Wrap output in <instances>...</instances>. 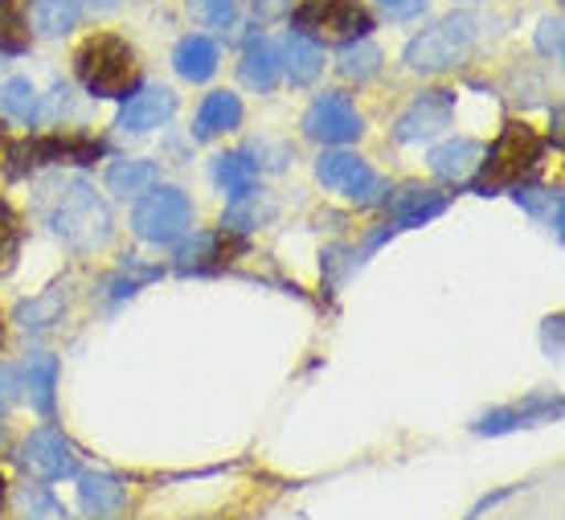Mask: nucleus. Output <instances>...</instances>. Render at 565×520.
<instances>
[{
  "instance_id": "obj_1",
  "label": "nucleus",
  "mask_w": 565,
  "mask_h": 520,
  "mask_svg": "<svg viewBox=\"0 0 565 520\" xmlns=\"http://www.w3.org/2000/svg\"><path fill=\"white\" fill-rule=\"evenodd\" d=\"M54 210H50V225L54 234L71 251H99L111 238V213L103 205V198L86 181H62L54 189Z\"/></svg>"
},
{
  "instance_id": "obj_2",
  "label": "nucleus",
  "mask_w": 565,
  "mask_h": 520,
  "mask_svg": "<svg viewBox=\"0 0 565 520\" xmlns=\"http://www.w3.org/2000/svg\"><path fill=\"white\" fill-rule=\"evenodd\" d=\"M74 71H78V83L99 99H128L136 91V78H140L131 45L111 38V33L86 38L74 54Z\"/></svg>"
},
{
  "instance_id": "obj_3",
  "label": "nucleus",
  "mask_w": 565,
  "mask_h": 520,
  "mask_svg": "<svg viewBox=\"0 0 565 520\" xmlns=\"http://www.w3.org/2000/svg\"><path fill=\"white\" fill-rule=\"evenodd\" d=\"M476 17H447V21H438L435 29H426L423 38H414L406 45V66L411 71H423V74H435V71H451L459 66L467 54H471V45H476Z\"/></svg>"
},
{
  "instance_id": "obj_4",
  "label": "nucleus",
  "mask_w": 565,
  "mask_h": 520,
  "mask_svg": "<svg viewBox=\"0 0 565 520\" xmlns=\"http://www.w3.org/2000/svg\"><path fill=\"white\" fill-rule=\"evenodd\" d=\"M541 156H545V144L541 136L533 131L529 124H504V131L495 136V144L488 148V160L483 165V181L480 189H500V184H516L521 177L541 165Z\"/></svg>"
},
{
  "instance_id": "obj_5",
  "label": "nucleus",
  "mask_w": 565,
  "mask_h": 520,
  "mask_svg": "<svg viewBox=\"0 0 565 520\" xmlns=\"http://www.w3.org/2000/svg\"><path fill=\"white\" fill-rule=\"evenodd\" d=\"M296 29L303 38L320 33L324 42H361L373 29V17L361 0H303L296 9Z\"/></svg>"
},
{
  "instance_id": "obj_6",
  "label": "nucleus",
  "mask_w": 565,
  "mask_h": 520,
  "mask_svg": "<svg viewBox=\"0 0 565 520\" xmlns=\"http://www.w3.org/2000/svg\"><path fill=\"white\" fill-rule=\"evenodd\" d=\"M193 225V201L184 198L181 189H156L136 205L131 213V230L143 242H177Z\"/></svg>"
},
{
  "instance_id": "obj_7",
  "label": "nucleus",
  "mask_w": 565,
  "mask_h": 520,
  "mask_svg": "<svg viewBox=\"0 0 565 520\" xmlns=\"http://www.w3.org/2000/svg\"><path fill=\"white\" fill-rule=\"evenodd\" d=\"M21 467L33 471L38 479H66L74 476V447L71 438L62 435L57 426H42L21 443Z\"/></svg>"
},
{
  "instance_id": "obj_8",
  "label": "nucleus",
  "mask_w": 565,
  "mask_h": 520,
  "mask_svg": "<svg viewBox=\"0 0 565 520\" xmlns=\"http://www.w3.org/2000/svg\"><path fill=\"white\" fill-rule=\"evenodd\" d=\"M303 131L320 144H353L365 127H361V115L344 95H324V99H316L308 107Z\"/></svg>"
},
{
  "instance_id": "obj_9",
  "label": "nucleus",
  "mask_w": 565,
  "mask_h": 520,
  "mask_svg": "<svg viewBox=\"0 0 565 520\" xmlns=\"http://www.w3.org/2000/svg\"><path fill=\"white\" fill-rule=\"evenodd\" d=\"M455 115V91H423L418 99L411 103V112L397 119V140L402 144H418L438 136L443 127L451 124Z\"/></svg>"
},
{
  "instance_id": "obj_10",
  "label": "nucleus",
  "mask_w": 565,
  "mask_h": 520,
  "mask_svg": "<svg viewBox=\"0 0 565 520\" xmlns=\"http://www.w3.org/2000/svg\"><path fill=\"white\" fill-rule=\"evenodd\" d=\"M177 112V95H172L169 86H140V91H131L128 103H124V112H119V127L131 131V136H143V131H152V127H164Z\"/></svg>"
},
{
  "instance_id": "obj_11",
  "label": "nucleus",
  "mask_w": 565,
  "mask_h": 520,
  "mask_svg": "<svg viewBox=\"0 0 565 520\" xmlns=\"http://www.w3.org/2000/svg\"><path fill=\"white\" fill-rule=\"evenodd\" d=\"M316 177H320L324 189L344 193V198H365L373 189V169L353 152H324L320 165H316Z\"/></svg>"
},
{
  "instance_id": "obj_12",
  "label": "nucleus",
  "mask_w": 565,
  "mask_h": 520,
  "mask_svg": "<svg viewBox=\"0 0 565 520\" xmlns=\"http://www.w3.org/2000/svg\"><path fill=\"white\" fill-rule=\"evenodd\" d=\"M480 160L483 148L476 140H447L430 152V172L443 177V181H467L471 172L480 169Z\"/></svg>"
},
{
  "instance_id": "obj_13",
  "label": "nucleus",
  "mask_w": 565,
  "mask_h": 520,
  "mask_svg": "<svg viewBox=\"0 0 565 520\" xmlns=\"http://www.w3.org/2000/svg\"><path fill=\"white\" fill-rule=\"evenodd\" d=\"M238 124H242V99L238 95H230V91H213L210 99L201 103L193 136H198V140H213V136H222V131H234Z\"/></svg>"
},
{
  "instance_id": "obj_14",
  "label": "nucleus",
  "mask_w": 565,
  "mask_h": 520,
  "mask_svg": "<svg viewBox=\"0 0 565 520\" xmlns=\"http://www.w3.org/2000/svg\"><path fill=\"white\" fill-rule=\"evenodd\" d=\"M172 62H177V74H181V78L205 83V78H213V71H217V45H213L210 38H201V33H189V38L177 45Z\"/></svg>"
},
{
  "instance_id": "obj_15",
  "label": "nucleus",
  "mask_w": 565,
  "mask_h": 520,
  "mask_svg": "<svg viewBox=\"0 0 565 520\" xmlns=\"http://www.w3.org/2000/svg\"><path fill=\"white\" fill-rule=\"evenodd\" d=\"M160 184V169L152 160H119L107 172V189L119 193V198H140V193H152Z\"/></svg>"
},
{
  "instance_id": "obj_16",
  "label": "nucleus",
  "mask_w": 565,
  "mask_h": 520,
  "mask_svg": "<svg viewBox=\"0 0 565 520\" xmlns=\"http://www.w3.org/2000/svg\"><path fill=\"white\" fill-rule=\"evenodd\" d=\"M242 83L255 86V91H270V86L279 83V54H275V45L263 42V38L246 45V54H242Z\"/></svg>"
},
{
  "instance_id": "obj_17",
  "label": "nucleus",
  "mask_w": 565,
  "mask_h": 520,
  "mask_svg": "<svg viewBox=\"0 0 565 520\" xmlns=\"http://www.w3.org/2000/svg\"><path fill=\"white\" fill-rule=\"evenodd\" d=\"M124 496H128L124 484L111 476H83V484H78V500H83V508L90 517H111V512H119Z\"/></svg>"
},
{
  "instance_id": "obj_18",
  "label": "nucleus",
  "mask_w": 565,
  "mask_h": 520,
  "mask_svg": "<svg viewBox=\"0 0 565 520\" xmlns=\"http://www.w3.org/2000/svg\"><path fill=\"white\" fill-rule=\"evenodd\" d=\"M213 177H217V184L226 189L230 198H246L258 184V165L246 152H226V156H217Z\"/></svg>"
},
{
  "instance_id": "obj_19",
  "label": "nucleus",
  "mask_w": 565,
  "mask_h": 520,
  "mask_svg": "<svg viewBox=\"0 0 565 520\" xmlns=\"http://www.w3.org/2000/svg\"><path fill=\"white\" fill-rule=\"evenodd\" d=\"M320 71H324V45L303 38V33H291L287 38V74H291V83L308 86Z\"/></svg>"
},
{
  "instance_id": "obj_20",
  "label": "nucleus",
  "mask_w": 565,
  "mask_h": 520,
  "mask_svg": "<svg viewBox=\"0 0 565 520\" xmlns=\"http://www.w3.org/2000/svg\"><path fill=\"white\" fill-rule=\"evenodd\" d=\"M447 210V198L443 193H430V189H402L394 198V217L397 225H423L430 217Z\"/></svg>"
},
{
  "instance_id": "obj_21",
  "label": "nucleus",
  "mask_w": 565,
  "mask_h": 520,
  "mask_svg": "<svg viewBox=\"0 0 565 520\" xmlns=\"http://www.w3.org/2000/svg\"><path fill=\"white\" fill-rule=\"evenodd\" d=\"M29 402L38 406V414H54V385H57V361L54 357H33L25 369Z\"/></svg>"
},
{
  "instance_id": "obj_22",
  "label": "nucleus",
  "mask_w": 565,
  "mask_h": 520,
  "mask_svg": "<svg viewBox=\"0 0 565 520\" xmlns=\"http://www.w3.org/2000/svg\"><path fill=\"white\" fill-rule=\"evenodd\" d=\"M0 115H9L13 124H33L38 119V91L29 78H9L0 86Z\"/></svg>"
},
{
  "instance_id": "obj_23",
  "label": "nucleus",
  "mask_w": 565,
  "mask_h": 520,
  "mask_svg": "<svg viewBox=\"0 0 565 520\" xmlns=\"http://www.w3.org/2000/svg\"><path fill=\"white\" fill-rule=\"evenodd\" d=\"M377 71H382V50L369 42V38L349 42L344 50H340V74H344V78L365 83V78H373Z\"/></svg>"
},
{
  "instance_id": "obj_24",
  "label": "nucleus",
  "mask_w": 565,
  "mask_h": 520,
  "mask_svg": "<svg viewBox=\"0 0 565 520\" xmlns=\"http://www.w3.org/2000/svg\"><path fill=\"white\" fill-rule=\"evenodd\" d=\"M33 25L42 29L45 38H66L78 25V4L74 0H38Z\"/></svg>"
},
{
  "instance_id": "obj_25",
  "label": "nucleus",
  "mask_w": 565,
  "mask_h": 520,
  "mask_svg": "<svg viewBox=\"0 0 565 520\" xmlns=\"http://www.w3.org/2000/svg\"><path fill=\"white\" fill-rule=\"evenodd\" d=\"M29 29L17 0H0V54H25Z\"/></svg>"
},
{
  "instance_id": "obj_26",
  "label": "nucleus",
  "mask_w": 565,
  "mask_h": 520,
  "mask_svg": "<svg viewBox=\"0 0 565 520\" xmlns=\"http://www.w3.org/2000/svg\"><path fill=\"white\" fill-rule=\"evenodd\" d=\"M516 201H521L529 213H537V217L553 222V230L562 234V193H557V189H521Z\"/></svg>"
},
{
  "instance_id": "obj_27",
  "label": "nucleus",
  "mask_w": 565,
  "mask_h": 520,
  "mask_svg": "<svg viewBox=\"0 0 565 520\" xmlns=\"http://www.w3.org/2000/svg\"><path fill=\"white\" fill-rule=\"evenodd\" d=\"M21 251V222L9 201H0V275H9Z\"/></svg>"
},
{
  "instance_id": "obj_28",
  "label": "nucleus",
  "mask_w": 565,
  "mask_h": 520,
  "mask_svg": "<svg viewBox=\"0 0 565 520\" xmlns=\"http://www.w3.org/2000/svg\"><path fill=\"white\" fill-rule=\"evenodd\" d=\"M17 505H21V512H25L29 520H66V508L57 505L45 488H21Z\"/></svg>"
},
{
  "instance_id": "obj_29",
  "label": "nucleus",
  "mask_w": 565,
  "mask_h": 520,
  "mask_svg": "<svg viewBox=\"0 0 565 520\" xmlns=\"http://www.w3.org/2000/svg\"><path fill=\"white\" fill-rule=\"evenodd\" d=\"M189 9H193V17L213 21V25H222V21L234 17V4H230V0H189Z\"/></svg>"
},
{
  "instance_id": "obj_30",
  "label": "nucleus",
  "mask_w": 565,
  "mask_h": 520,
  "mask_svg": "<svg viewBox=\"0 0 565 520\" xmlns=\"http://www.w3.org/2000/svg\"><path fill=\"white\" fill-rule=\"evenodd\" d=\"M430 4V0H377V9L390 17H397V21H411V17H418Z\"/></svg>"
},
{
  "instance_id": "obj_31",
  "label": "nucleus",
  "mask_w": 565,
  "mask_h": 520,
  "mask_svg": "<svg viewBox=\"0 0 565 520\" xmlns=\"http://www.w3.org/2000/svg\"><path fill=\"white\" fill-rule=\"evenodd\" d=\"M537 45H541V54L562 57V21H541Z\"/></svg>"
},
{
  "instance_id": "obj_32",
  "label": "nucleus",
  "mask_w": 565,
  "mask_h": 520,
  "mask_svg": "<svg viewBox=\"0 0 565 520\" xmlns=\"http://www.w3.org/2000/svg\"><path fill=\"white\" fill-rule=\"evenodd\" d=\"M17 397V381H13V373L0 365V410H9V402Z\"/></svg>"
},
{
  "instance_id": "obj_33",
  "label": "nucleus",
  "mask_w": 565,
  "mask_h": 520,
  "mask_svg": "<svg viewBox=\"0 0 565 520\" xmlns=\"http://www.w3.org/2000/svg\"><path fill=\"white\" fill-rule=\"evenodd\" d=\"M282 4H287V0H263V9H255V13L263 17V21H270V17L282 13Z\"/></svg>"
},
{
  "instance_id": "obj_34",
  "label": "nucleus",
  "mask_w": 565,
  "mask_h": 520,
  "mask_svg": "<svg viewBox=\"0 0 565 520\" xmlns=\"http://www.w3.org/2000/svg\"><path fill=\"white\" fill-rule=\"evenodd\" d=\"M86 4H90V13H111L119 0H86Z\"/></svg>"
},
{
  "instance_id": "obj_35",
  "label": "nucleus",
  "mask_w": 565,
  "mask_h": 520,
  "mask_svg": "<svg viewBox=\"0 0 565 520\" xmlns=\"http://www.w3.org/2000/svg\"><path fill=\"white\" fill-rule=\"evenodd\" d=\"M0 505H4V476H0Z\"/></svg>"
},
{
  "instance_id": "obj_36",
  "label": "nucleus",
  "mask_w": 565,
  "mask_h": 520,
  "mask_svg": "<svg viewBox=\"0 0 565 520\" xmlns=\"http://www.w3.org/2000/svg\"><path fill=\"white\" fill-rule=\"evenodd\" d=\"M0 340H4V320H0Z\"/></svg>"
}]
</instances>
